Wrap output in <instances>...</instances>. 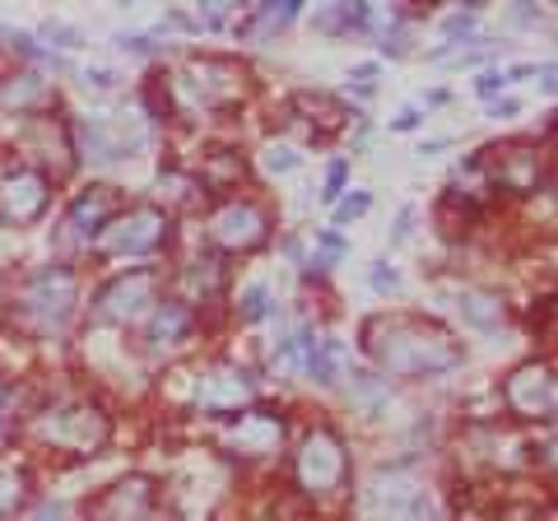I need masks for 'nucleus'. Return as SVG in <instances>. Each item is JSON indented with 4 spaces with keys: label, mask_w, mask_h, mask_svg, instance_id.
I'll use <instances>...</instances> for the list:
<instances>
[{
    "label": "nucleus",
    "mask_w": 558,
    "mask_h": 521,
    "mask_svg": "<svg viewBox=\"0 0 558 521\" xmlns=\"http://www.w3.org/2000/svg\"><path fill=\"white\" fill-rule=\"evenodd\" d=\"M363 350L373 354V363L391 377H447L465 363L461 340L447 326L418 317V312H377L363 322Z\"/></svg>",
    "instance_id": "1"
},
{
    "label": "nucleus",
    "mask_w": 558,
    "mask_h": 521,
    "mask_svg": "<svg viewBox=\"0 0 558 521\" xmlns=\"http://www.w3.org/2000/svg\"><path fill=\"white\" fill-rule=\"evenodd\" d=\"M354 517L359 521H442V508L414 471L391 465V471H377L359 484Z\"/></svg>",
    "instance_id": "2"
},
{
    "label": "nucleus",
    "mask_w": 558,
    "mask_h": 521,
    "mask_svg": "<svg viewBox=\"0 0 558 521\" xmlns=\"http://www.w3.org/2000/svg\"><path fill=\"white\" fill-rule=\"evenodd\" d=\"M252 89V71L238 57H191L172 75V102L182 112H219L233 108Z\"/></svg>",
    "instance_id": "3"
},
{
    "label": "nucleus",
    "mask_w": 558,
    "mask_h": 521,
    "mask_svg": "<svg viewBox=\"0 0 558 521\" xmlns=\"http://www.w3.org/2000/svg\"><path fill=\"white\" fill-rule=\"evenodd\" d=\"M75 307H80L75 266H43L38 275H28L20 303H14V322L33 336H57L75 317Z\"/></svg>",
    "instance_id": "4"
},
{
    "label": "nucleus",
    "mask_w": 558,
    "mask_h": 521,
    "mask_svg": "<svg viewBox=\"0 0 558 521\" xmlns=\"http://www.w3.org/2000/svg\"><path fill=\"white\" fill-rule=\"evenodd\" d=\"M33 438L51 451H75V457H89L102 443L112 438V420L108 410L94 405V401H61V405H47L38 410L33 420Z\"/></svg>",
    "instance_id": "5"
},
{
    "label": "nucleus",
    "mask_w": 558,
    "mask_h": 521,
    "mask_svg": "<svg viewBox=\"0 0 558 521\" xmlns=\"http://www.w3.org/2000/svg\"><path fill=\"white\" fill-rule=\"evenodd\" d=\"M293 480H299V489L312 494V498H330L340 494L349 484V451H344V438L336 428H307L299 451H293Z\"/></svg>",
    "instance_id": "6"
},
{
    "label": "nucleus",
    "mask_w": 558,
    "mask_h": 521,
    "mask_svg": "<svg viewBox=\"0 0 558 521\" xmlns=\"http://www.w3.org/2000/svg\"><path fill=\"white\" fill-rule=\"evenodd\" d=\"M172 238V219L159 205H135L131 215H117L108 229L94 238L102 256H154Z\"/></svg>",
    "instance_id": "7"
},
{
    "label": "nucleus",
    "mask_w": 558,
    "mask_h": 521,
    "mask_svg": "<svg viewBox=\"0 0 558 521\" xmlns=\"http://www.w3.org/2000/svg\"><path fill=\"white\" fill-rule=\"evenodd\" d=\"M270 238V210L252 196H233L209 215V242L223 252H256Z\"/></svg>",
    "instance_id": "8"
},
{
    "label": "nucleus",
    "mask_w": 558,
    "mask_h": 521,
    "mask_svg": "<svg viewBox=\"0 0 558 521\" xmlns=\"http://www.w3.org/2000/svg\"><path fill=\"white\" fill-rule=\"evenodd\" d=\"M154 299H159V270L154 266H140V270H126V275H117V280H108L98 289V317L102 322H121V326H131L140 322L145 312L154 307Z\"/></svg>",
    "instance_id": "9"
},
{
    "label": "nucleus",
    "mask_w": 558,
    "mask_h": 521,
    "mask_svg": "<svg viewBox=\"0 0 558 521\" xmlns=\"http://www.w3.org/2000/svg\"><path fill=\"white\" fill-rule=\"evenodd\" d=\"M51 205V178L43 168H10L0 172V223L24 229V223L43 219Z\"/></svg>",
    "instance_id": "10"
},
{
    "label": "nucleus",
    "mask_w": 558,
    "mask_h": 521,
    "mask_svg": "<svg viewBox=\"0 0 558 521\" xmlns=\"http://www.w3.org/2000/svg\"><path fill=\"white\" fill-rule=\"evenodd\" d=\"M502 401H508L517 420H554V405H558L554 368L545 359L521 363V368L508 373V381H502Z\"/></svg>",
    "instance_id": "11"
},
{
    "label": "nucleus",
    "mask_w": 558,
    "mask_h": 521,
    "mask_svg": "<svg viewBox=\"0 0 558 521\" xmlns=\"http://www.w3.org/2000/svg\"><path fill=\"white\" fill-rule=\"evenodd\" d=\"M223 447L242 461H260V457H275L284 447V414H275L266 405H247L233 414V424L223 428Z\"/></svg>",
    "instance_id": "12"
},
{
    "label": "nucleus",
    "mask_w": 558,
    "mask_h": 521,
    "mask_svg": "<svg viewBox=\"0 0 558 521\" xmlns=\"http://www.w3.org/2000/svg\"><path fill=\"white\" fill-rule=\"evenodd\" d=\"M191 401L205 414H238L252 405V377L233 368V363H215V368L191 373Z\"/></svg>",
    "instance_id": "13"
},
{
    "label": "nucleus",
    "mask_w": 558,
    "mask_h": 521,
    "mask_svg": "<svg viewBox=\"0 0 558 521\" xmlns=\"http://www.w3.org/2000/svg\"><path fill=\"white\" fill-rule=\"evenodd\" d=\"M154 517V484L145 475L117 480L89 498V521H149Z\"/></svg>",
    "instance_id": "14"
},
{
    "label": "nucleus",
    "mask_w": 558,
    "mask_h": 521,
    "mask_svg": "<svg viewBox=\"0 0 558 521\" xmlns=\"http://www.w3.org/2000/svg\"><path fill=\"white\" fill-rule=\"evenodd\" d=\"M484 163H498V172H494L498 186H512V191H535L539 186V159L526 145H494V154H488Z\"/></svg>",
    "instance_id": "15"
},
{
    "label": "nucleus",
    "mask_w": 558,
    "mask_h": 521,
    "mask_svg": "<svg viewBox=\"0 0 558 521\" xmlns=\"http://www.w3.org/2000/svg\"><path fill=\"white\" fill-rule=\"evenodd\" d=\"M112 219H117V191H108V186H94V191H84V196H75V205H70V215H65L70 229L84 238H98Z\"/></svg>",
    "instance_id": "16"
},
{
    "label": "nucleus",
    "mask_w": 558,
    "mask_h": 521,
    "mask_svg": "<svg viewBox=\"0 0 558 521\" xmlns=\"http://www.w3.org/2000/svg\"><path fill=\"white\" fill-rule=\"evenodd\" d=\"M149 350H178V344H186L191 336H196V312H191L186 303H163L154 307V322H149Z\"/></svg>",
    "instance_id": "17"
},
{
    "label": "nucleus",
    "mask_w": 558,
    "mask_h": 521,
    "mask_svg": "<svg viewBox=\"0 0 558 521\" xmlns=\"http://www.w3.org/2000/svg\"><path fill=\"white\" fill-rule=\"evenodd\" d=\"M457 312L465 317V326H475V331H498L502 317H508V303L488 289L465 284V289H457Z\"/></svg>",
    "instance_id": "18"
},
{
    "label": "nucleus",
    "mask_w": 558,
    "mask_h": 521,
    "mask_svg": "<svg viewBox=\"0 0 558 521\" xmlns=\"http://www.w3.org/2000/svg\"><path fill=\"white\" fill-rule=\"evenodd\" d=\"M182 293H186L191 303L223 293V260H219V256H196V260H191V266L182 270ZM191 303H186V307H191Z\"/></svg>",
    "instance_id": "19"
},
{
    "label": "nucleus",
    "mask_w": 558,
    "mask_h": 521,
    "mask_svg": "<svg viewBox=\"0 0 558 521\" xmlns=\"http://www.w3.org/2000/svg\"><path fill=\"white\" fill-rule=\"evenodd\" d=\"M289 108L299 112V117L307 121V126H317V135H330L336 126H344V117H349V112H344L330 94H293Z\"/></svg>",
    "instance_id": "20"
},
{
    "label": "nucleus",
    "mask_w": 558,
    "mask_h": 521,
    "mask_svg": "<svg viewBox=\"0 0 558 521\" xmlns=\"http://www.w3.org/2000/svg\"><path fill=\"white\" fill-rule=\"evenodd\" d=\"M28 471H20V465H0V521H10L14 512L28 502Z\"/></svg>",
    "instance_id": "21"
},
{
    "label": "nucleus",
    "mask_w": 558,
    "mask_h": 521,
    "mask_svg": "<svg viewBox=\"0 0 558 521\" xmlns=\"http://www.w3.org/2000/svg\"><path fill=\"white\" fill-rule=\"evenodd\" d=\"M293 14H299V5H266V10H260V14H256V20L247 24V33H252V38H256V43H266V38H270V33H275V28H284V24L293 20Z\"/></svg>",
    "instance_id": "22"
},
{
    "label": "nucleus",
    "mask_w": 558,
    "mask_h": 521,
    "mask_svg": "<svg viewBox=\"0 0 558 521\" xmlns=\"http://www.w3.org/2000/svg\"><path fill=\"white\" fill-rule=\"evenodd\" d=\"M233 178H242V159H233V154H223V149H215V154H209L205 186H229Z\"/></svg>",
    "instance_id": "23"
},
{
    "label": "nucleus",
    "mask_w": 558,
    "mask_h": 521,
    "mask_svg": "<svg viewBox=\"0 0 558 521\" xmlns=\"http://www.w3.org/2000/svg\"><path fill=\"white\" fill-rule=\"evenodd\" d=\"M275 303H270V289L266 284H252L247 293H242V322H260V317H270Z\"/></svg>",
    "instance_id": "24"
},
{
    "label": "nucleus",
    "mask_w": 558,
    "mask_h": 521,
    "mask_svg": "<svg viewBox=\"0 0 558 521\" xmlns=\"http://www.w3.org/2000/svg\"><path fill=\"white\" fill-rule=\"evenodd\" d=\"M475 14H447L442 20V38L447 43H475Z\"/></svg>",
    "instance_id": "25"
},
{
    "label": "nucleus",
    "mask_w": 558,
    "mask_h": 521,
    "mask_svg": "<svg viewBox=\"0 0 558 521\" xmlns=\"http://www.w3.org/2000/svg\"><path fill=\"white\" fill-rule=\"evenodd\" d=\"M266 168H270V172H293V168H299V154H293L289 145H275V149L266 154Z\"/></svg>",
    "instance_id": "26"
},
{
    "label": "nucleus",
    "mask_w": 558,
    "mask_h": 521,
    "mask_svg": "<svg viewBox=\"0 0 558 521\" xmlns=\"http://www.w3.org/2000/svg\"><path fill=\"white\" fill-rule=\"evenodd\" d=\"M344 178H349V168L336 159V163H330V172H326V201H336V196H340V191H344Z\"/></svg>",
    "instance_id": "27"
},
{
    "label": "nucleus",
    "mask_w": 558,
    "mask_h": 521,
    "mask_svg": "<svg viewBox=\"0 0 558 521\" xmlns=\"http://www.w3.org/2000/svg\"><path fill=\"white\" fill-rule=\"evenodd\" d=\"M33 94H43V80H33V75H24V84H20V80H14V84H10V94H5V98H10V102H24V98H33Z\"/></svg>",
    "instance_id": "28"
},
{
    "label": "nucleus",
    "mask_w": 558,
    "mask_h": 521,
    "mask_svg": "<svg viewBox=\"0 0 558 521\" xmlns=\"http://www.w3.org/2000/svg\"><path fill=\"white\" fill-rule=\"evenodd\" d=\"M368 196H354V201H344L340 210H336V223H349V219H359V215H368Z\"/></svg>",
    "instance_id": "29"
},
{
    "label": "nucleus",
    "mask_w": 558,
    "mask_h": 521,
    "mask_svg": "<svg viewBox=\"0 0 558 521\" xmlns=\"http://www.w3.org/2000/svg\"><path fill=\"white\" fill-rule=\"evenodd\" d=\"M373 284H377L381 293H387V289H396V270H387V266H377V270H373Z\"/></svg>",
    "instance_id": "30"
},
{
    "label": "nucleus",
    "mask_w": 558,
    "mask_h": 521,
    "mask_svg": "<svg viewBox=\"0 0 558 521\" xmlns=\"http://www.w3.org/2000/svg\"><path fill=\"white\" fill-rule=\"evenodd\" d=\"M502 80H508V75H488V80H480V94L488 98V94H498L502 89Z\"/></svg>",
    "instance_id": "31"
},
{
    "label": "nucleus",
    "mask_w": 558,
    "mask_h": 521,
    "mask_svg": "<svg viewBox=\"0 0 558 521\" xmlns=\"http://www.w3.org/2000/svg\"><path fill=\"white\" fill-rule=\"evenodd\" d=\"M494 117H517V102H512V98H508V102H498Z\"/></svg>",
    "instance_id": "32"
},
{
    "label": "nucleus",
    "mask_w": 558,
    "mask_h": 521,
    "mask_svg": "<svg viewBox=\"0 0 558 521\" xmlns=\"http://www.w3.org/2000/svg\"><path fill=\"white\" fill-rule=\"evenodd\" d=\"M38 521H65V512H61V508H43Z\"/></svg>",
    "instance_id": "33"
}]
</instances>
